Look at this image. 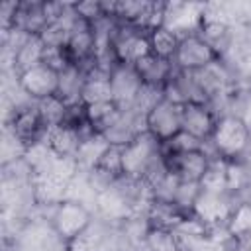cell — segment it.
I'll return each mask as SVG.
<instances>
[{"instance_id": "obj_1", "label": "cell", "mask_w": 251, "mask_h": 251, "mask_svg": "<svg viewBox=\"0 0 251 251\" xmlns=\"http://www.w3.org/2000/svg\"><path fill=\"white\" fill-rule=\"evenodd\" d=\"M206 151L212 159L243 161L251 151V126L235 114L218 116Z\"/></svg>"}, {"instance_id": "obj_2", "label": "cell", "mask_w": 251, "mask_h": 251, "mask_svg": "<svg viewBox=\"0 0 251 251\" xmlns=\"http://www.w3.org/2000/svg\"><path fill=\"white\" fill-rule=\"evenodd\" d=\"M163 143L149 131L137 133L122 147V171L129 178H147V175L163 161Z\"/></svg>"}, {"instance_id": "obj_3", "label": "cell", "mask_w": 251, "mask_h": 251, "mask_svg": "<svg viewBox=\"0 0 251 251\" xmlns=\"http://www.w3.org/2000/svg\"><path fill=\"white\" fill-rule=\"evenodd\" d=\"M94 218L96 214L90 206L69 198L47 210V220L51 224V229L65 243H71L73 239L82 235L92 226Z\"/></svg>"}, {"instance_id": "obj_4", "label": "cell", "mask_w": 251, "mask_h": 251, "mask_svg": "<svg viewBox=\"0 0 251 251\" xmlns=\"http://www.w3.org/2000/svg\"><path fill=\"white\" fill-rule=\"evenodd\" d=\"M4 127L10 129L25 147L43 141L45 133L49 129L41 118L37 102H27V104L18 106L12 112H8L4 116Z\"/></svg>"}, {"instance_id": "obj_5", "label": "cell", "mask_w": 251, "mask_h": 251, "mask_svg": "<svg viewBox=\"0 0 251 251\" xmlns=\"http://www.w3.org/2000/svg\"><path fill=\"white\" fill-rule=\"evenodd\" d=\"M222 57L198 33H188V35L180 37L178 49H176V55H175L173 63H175V67L178 71L196 73V71H202V69L214 65Z\"/></svg>"}, {"instance_id": "obj_6", "label": "cell", "mask_w": 251, "mask_h": 251, "mask_svg": "<svg viewBox=\"0 0 251 251\" xmlns=\"http://www.w3.org/2000/svg\"><path fill=\"white\" fill-rule=\"evenodd\" d=\"M112 51H114V57L118 63L135 65L139 59H143L151 53L149 33L139 27H133V25L118 24L114 39H112Z\"/></svg>"}, {"instance_id": "obj_7", "label": "cell", "mask_w": 251, "mask_h": 251, "mask_svg": "<svg viewBox=\"0 0 251 251\" xmlns=\"http://www.w3.org/2000/svg\"><path fill=\"white\" fill-rule=\"evenodd\" d=\"M145 129L161 143H167L173 135L182 129V106L169 102L167 98L159 100L145 114Z\"/></svg>"}, {"instance_id": "obj_8", "label": "cell", "mask_w": 251, "mask_h": 251, "mask_svg": "<svg viewBox=\"0 0 251 251\" xmlns=\"http://www.w3.org/2000/svg\"><path fill=\"white\" fill-rule=\"evenodd\" d=\"M18 80V86L22 88V92L33 100V102H39V100H45L53 94H57V86H59V71L41 63L37 67H31L29 71L22 73L16 76Z\"/></svg>"}, {"instance_id": "obj_9", "label": "cell", "mask_w": 251, "mask_h": 251, "mask_svg": "<svg viewBox=\"0 0 251 251\" xmlns=\"http://www.w3.org/2000/svg\"><path fill=\"white\" fill-rule=\"evenodd\" d=\"M204 16V2H165L163 25L176 35L196 33Z\"/></svg>"}, {"instance_id": "obj_10", "label": "cell", "mask_w": 251, "mask_h": 251, "mask_svg": "<svg viewBox=\"0 0 251 251\" xmlns=\"http://www.w3.org/2000/svg\"><path fill=\"white\" fill-rule=\"evenodd\" d=\"M110 84H112L114 102L120 106V110H131L143 86L135 67L126 63H116L110 71Z\"/></svg>"}, {"instance_id": "obj_11", "label": "cell", "mask_w": 251, "mask_h": 251, "mask_svg": "<svg viewBox=\"0 0 251 251\" xmlns=\"http://www.w3.org/2000/svg\"><path fill=\"white\" fill-rule=\"evenodd\" d=\"M212 163V157L206 149L178 155H165V165L182 182H200Z\"/></svg>"}, {"instance_id": "obj_12", "label": "cell", "mask_w": 251, "mask_h": 251, "mask_svg": "<svg viewBox=\"0 0 251 251\" xmlns=\"http://www.w3.org/2000/svg\"><path fill=\"white\" fill-rule=\"evenodd\" d=\"M218 114L208 102H190L182 106V129L202 141H210Z\"/></svg>"}, {"instance_id": "obj_13", "label": "cell", "mask_w": 251, "mask_h": 251, "mask_svg": "<svg viewBox=\"0 0 251 251\" xmlns=\"http://www.w3.org/2000/svg\"><path fill=\"white\" fill-rule=\"evenodd\" d=\"M163 96L178 106L190 104V102H208L206 96L202 94L194 73H186V71H178L175 67V73L171 75V78L167 80L165 88H163Z\"/></svg>"}, {"instance_id": "obj_14", "label": "cell", "mask_w": 251, "mask_h": 251, "mask_svg": "<svg viewBox=\"0 0 251 251\" xmlns=\"http://www.w3.org/2000/svg\"><path fill=\"white\" fill-rule=\"evenodd\" d=\"M49 25L43 0H18L12 29H22L27 35H39Z\"/></svg>"}, {"instance_id": "obj_15", "label": "cell", "mask_w": 251, "mask_h": 251, "mask_svg": "<svg viewBox=\"0 0 251 251\" xmlns=\"http://www.w3.org/2000/svg\"><path fill=\"white\" fill-rule=\"evenodd\" d=\"M188 214H190V212L180 210L175 202L155 200V198H151V200L147 202V206L143 208V216H145V220H147V224H149L151 227L176 229Z\"/></svg>"}, {"instance_id": "obj_16", "label": "cell", "mask_w": 251, "mask_h": 251, "mask_svg": "<svg viewBox=\"0 0 251 251\" xmlns=\"http://www.w3.org/2000/svg\"><path fill=\"white\" fill-rule=\"evenodd\" d=\"M110 100H114L112 84H110V71L100 67L96 61V67L86 73L80 102L84 106H90V104H100V102H110Z\"/></svg>"}, {"instance_id": "obj_17", "label": "cell", "mask_w": 251, "mask_h": 251, "mask_svg": "<svg viewBox=\"0 0 251 251\" xmlns=\"http://www.w3.org/2000/svg\"><path fill=\"white\" fill-rule=\"evenodd\" d=\"M135 71L141 78L143 84L147 86H155V88H165L167 80L171 78V75L175 73V63L173 61H167V59H161L153 53H149L147 57L139 59L135 65Z\"/></svg>"}, {"instance_id": "obj_18", "label": "cell", "mask_w": 251, "mask_h": 251, "mask_svg": "<svg viewBox=\"0 0 251 251\" xmlns=\"http://www.w3.org/2000/svg\"><path fill=\"white\" fill-rule=\"evenodd\" d=\"M45 57V45L39 39V35H31L10 59V63L4 67V73H10L14 76L29 71L31 67H37L43 63Z\"/></svg>"}, {"instance_id": "obj_19", "label": "cell", "mask_w": 251, "mask_h": 251, "mask_svg": "<svg viewBox=\"0 0 251 251\" xmlns=\"http://www.w3.org/2000/svg\"><path fill=\"white\" fill-rule=\"evenodd\" d=\"M49 149L57 155V157H75L82 139L78 135V131L67 124H61V126H55V127H49L47 133H45V139H43Z\"/></svg>"}, {"instance_id": "obj_20", "label": "cell", "mask_w": 251, "mask_h": 251, "mask_svg": "<svg viewBox=\"0 0 251 251\" xmlns=\"http://www.w3.org/2000/svg\"><path fill=\"white\" fill-rule=\"evenodd\" d=\"M84 78L86 75L76 67V65H67L65 69L59 71V86H57V96L65 102V104H78L80 102V94H82V86H84Z\"/></svg>"}, {"instance_id": "obj_21", "label": "cell", "mask_w": 251, "mask_h": 251, "mask_svg": "<svg viewBox=\"0 0 251 251\" xmlns=\"http://www.w3.org/2000/svg\"><path fill=\"white\" fill-rule=\"evenodd\" d=\"M108 147H110V143H108L106 137L100 135V133H96V135L84 139V141L80 143L76 155H75L80 173H88L90 169H94V167L100 163V159H102V155L106 153Z\"/></svg>"}, {"instance_id": "obj_22", "label": "cell", "mask_w": 251, "mask_h": 251, "mask_svg": "<svg viewBox=\"0 0 251 251\" xmlns=\"http://www.w3.org/2000/svg\"><path fill=\"white\" fill-rule=\"evenodd\" d=\"M120 114H122V110H120V106L114 100L86 106V120H88L90 127L96 133H100V135L116 124V120L120 118Z\"/></svg>"}, {"instance_id": "obj_23", "label": "cell", "mask_w": 251, "mask_h": 251, "mask_svg": "<svg viewBox=\"0 0 251 251\" xmlns=\"http://www.w3.org/2000/svg\"><path fill=\"white\" fill-rule=\"evenodd\" d=\"M143 247L145 251H184L182 237L175 229L167 227H149Z\"/></svg>"}, {"instance_id": "obj_24", "label": "cell", "mask_w": 251, "mask_h": 251, "mask_svg": "<svg viewBox=\"0 0 251 251\" xmlns=\"http://www.w3.org/2000/svg\"><path fill=\"white\" fill-rule=\"evenodd\" d=\"M178 41H180V35H176L173 29H169L165 25L155 27V29L149 31L151 53L161 57V59L173 61L175 55H176V49H178Z\"/></svg>"}, {"instance_id": "obj_25", "label": "cell", "mask_w": 251, "mask_h": 251, "mask_svg": "<svg viewBox=\"0 0 251 251\" xmlns=\"http://www.w3.org/2000/svg\"><path fill=\"white\" fill-rule=\"evenodd\" d=\"M208 141H202L194 137L192 133L180 129L176 135H173L167 143H163V155H178V153H192V151H202L206 149Z\"/></svg>"}, {"instance_id": "obj_26", "label": "cell", "mask_w": 251, "mask_h": 251, "mask_svg": "<svg viewBox=\"0 0 251 251\" xmlns=\"http://www.w3.org/2000/svg\"><path fill=\"white\" fill-rule=\"evenodd\" d=\"M37 108H39L41 118L47 124V127H55V126L65 124V118H67V112H69V104H65L57 94H53V96H49L45 100H39Z\"/></svg>"}, {"instance_id": "obj_27", "label": "cell", "mask_w": 251, "mask_h": 251, "mask_svg": "<svg viewBox=\"0 0 251 251\" xmlns=\"http://www.w3.org/2000/svg\"><path fill=\"white\" fill-rule=\"evenodd\" d=\"M200 182H178V186H176V192H175V198H173V202L180 208V210H184V212H192V208H194V202H196V198L200 196Z\"/></svg>"}]
</instances>
